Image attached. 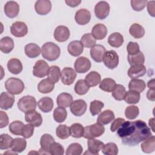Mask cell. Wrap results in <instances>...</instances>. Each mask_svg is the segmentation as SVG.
<instances>
[{
  "mask_svg": "<svg viewBox=\"0 0 155 155\" xmlns=\"http://www.w3.org/2000/svg\"><path fill=\"white\" fill-rule=\"evenodd\" d=\"M85 81L90 87H93L101 82V76L97 71H92L86 75Z\"/></svg>",
  "mask_w": 155,
  "mask_h": 155,
  "instance_id": "obj_32",
  "label": "cell"
},
{
  "mask_svg": "<svg viewBox=\"0 0 155 155\" xmlns=\"http://www.w3.org/2000/svg\"><path fill=\"white\" fill-rule=\"evenodd\" d=\"M128 61L131 65H143L145 62V56L142 51H139L136 54L130 55L127 56Z\"/></svg>",
  "mask_w": 155,
  "mask_h": 155,
  "instance_id": "obj_39",
  "label": "cell"
},
{
  "mask_svg": "<svg viewBox=\"0 0 155 155\" xmlns=\"http://www.w3.org/2000/svg\"><path fill=\"white\" fill-rule=\"evenodd\" d=\"M87 105L83 99H78L72 102L70 106V111L76 116H81L86 111Z\"/></svg>",
  "mask_w": 155,
  "mask_h": 155,
  "instance_id": "obj_9",
  "label": "cell"
},
{
  "mask_svg": "<svg viewBox=\"0 0 155 155\" xmlns=\"http://www.w3.org/2000/svg\"><path fill=\"white\" fill-rule=\"evenodd\" d=\"M146 68L143 65H131L128 70V76L132 79H137L146 73Z\"/></svg>",
  "mask_w": 155,
  "mask_h": 155,
  "instance_id": "obj_22",
  "label": "cell"
},
{
  "mask_svg": "<svg viewBox=\"0 0 155 155\" xmlns=\"http://www.w3.org/2000/svg\"><path fill=\"white\" fill-rule=\"evenodd\" d=\"M104 65L109 69L116 68L119 64V56L114 50L106 51L104 54L103 60Z\"/></svg>",
  "mask_w": 155,
  "mask_h": 155,
  "instance_id": "obj_6",
  "label": "cell"
},
{
  "mask_svg": "<svg viewBox=\"0 0 155 155\" xmlns=\"http://www.w3.org/2000/svg\"><path fill=\"white\" fill-rule=\"evenodd\" d=\"M37 102L36 99L31 96H25L21 97L18 102V107L23 113H27L35 110Z\"/></svg>",
  "mask_w": 155,
  "mask_h": 155,
  "instance_id": "obj_4",
  "label": "cell"
},
{
  "mask_svg": "<svg viewBox=\"0 0 155 155\" xmlns=\"http://www.w3.org/2000/svg\"><path fill=\"white\" fill-rule=\"evenodd\" d=\"M41 49L42 57L49 61H56L60 56V48L53 42H48L44 44Z\"/></svg>",
  "mask_w": 155,
  "mask_h": 155,
  "instance_id": "obj_2",
  "label": "cell"
},
{
  "mask_svg": "<svg viewBox=\"0 0 155 155\" xmlns=\"http://www.w3.org/2000/svg\"><path fill=\"white\" fill-rule=\"evenodd\" d=\"M127 50L130 55H134L140 51L139 45L137 42H129L127 46Z\"/></svg>",
  "mask_w": 155,
  "mask_h": 155,
  "instance_id": "obj_57",
  "label": "cell"
},
{
  "mask_svg": "<svg viewBox=\"0 0 155 155\" xmlns=\"http://www.w3.org/2000/svg\"><path fill=\"white\" fill-rule=\"evenodd\" d=\"M141 149L145 153H151L155 150V137L151 136L141 144Z\"/></svg>",
  "mask_w": 155,
  "mask_h": 155,
  "instance_id": "obj_36",
  "label": "cell"
},
{
  "mask_svg": "<svg viewBox=\"0 0 155 155\" xmlns=\"http://www.w3.org/2000/svg\"><path fill=\"white\" fill-rule=\"evenodd\" d=\"M110 9V5L107 2L104 1H99L94 7L95 16L99 19H104L108 16Z\"/></svg>",
  "mask_w": 155,
  "mask_h": 155,
  "instance_id": "obj_8",
  "label": "cell"
},
{
  "mask_svg": "<svg viewBox=\"0 0 155 155\" xmlns=\"http://www.w3.org/2000/svg\"><path fill=\"white\" fill-rule=\"evenodd\" d=\"M116 84L114 79L111 78H105L101 81L99 88L106 92H112Z\"/></svg>",
  "mask_w": 155,
  "mask_h": 155,
  "instance_id": "obj_38",
  "label": "cell"
},
{
  "mask_svg": "<svg viewBox=\"0 0 155 155\" xmlns=\"http://www.w3.org/2000/svg\"><path fill=\"white\" fill-rule=\"evenodd\" d=\"M56 136L61 139H67L70 136V128L66 125L61 124L56 128Z\"/></svg>",
  "mask_w": 155,
  "mask_h": 155,
  "instance_id": "obj_48",
  "label": "cell"
},
{
  "mask_svg": "<svg viewBox=\"0 0 155 155\" xmlns=\"http://www.w3.org/2000/svg\"><path fill=\"white\" fill-rule=\"evenodd\" d=\"M50 67L44 60H38L36 62L33 68V74L37 78H44L48 74Z\"/></svg>",
  "mask_w": 155,
  "mask_h": 155,
  "instance_id": "obj_7",
  "label": "cell"
},
{
  "mask_svg": "<svg viewBox=\"0 0 155 155\" xmlns=\"http://www.w3.org/2000/svg\"><path fill=\"white\" fill-rule=\"evenodd\" d=\"M82 147L78 143H72L67 148V155H80L82 153Z\"/></svg>",
  "mask_w": 155,
  "mask_h": 155,
  "instance_id": "obj_50",
  "label": "cell"
},
{
  "mask_svg": "<svg viewBox=\"0 0 155 155\" xmlns=\"http://www.w3.org/2000/svg\"><path fill=\"white\" fill-rule=\"evenodd\" d=\"M91 62L86 57L81 56L78 58L74 62V69L78 73H85L91 68Z\"/></svg>",
  "mask_w": 155,
  "mask_h": 155,
  "instance_id": "obj_12",
  "label": "cell"
},
{
  "mask_svg": "<svg viewBox=\"0 0 155 155\" xmlns=\"http://www.w3.org/2000/svg\"><path fill=\"white\" fill-rule=\"evenodd\" d=\"M11 33L15 37L21 38L25 36L28 33V27L25 23L22 21H16L10 27Z\"/></svg>",
  "mask_w": 155,
  "mask_h": 155,
  "instance_id": "obj_10",
  "label": "cell"
},
{
  "mask_svg": "<svg viewBox=\"0 0 155 155\" xmlns=\"http://www.w3.org/2000/svg\"><path fill=\"white\" fill-rule=\"evenodd\" d=\"M148 87L150 88V89H155V85H154V79H152L151 80H150L148 82Z\"/></svg>",
  "mask_w": 155,
  "mask_h": 155,
  "instance_id": "obj_63",
  "label": "cell"
},
{
  "mask_svg": "<svg viewBox=\"0 0 155 155\" xmlns=\"http://www.w3.org/2000/svg\"><path fill=\"white\" fill-rule=\"evenodd\" d=\"M73 97L70 93H62L59 94L57 97V105L61 107L67 108L70 106L71 104L73 101Z\"/></svg>",
  "mask_w": 155,
  "mask_h": 155,
  "instance_id": "obj_27",
  "label": "cell"
},
{
  "mask_svg": "<svg viewBox=\"0 0 155 155\" xmlns=\"http://www.w3.org/2000/svg\"><path fill=\"white\" fill-rule=\"evenodd\" d=\"M115 118L114 114L113 111L107 110L102 111L98 116L97 122L102 125H107L111 122Z\"/></svg>",
  "mask_w": 155,
  "mask_h": 155,
  "instance_id": "obj_31",
  "label": "cell"
},
{
  "mask_svg": "<svg viewBox=\"0 0 155 155\" xmlns=\"http://www.w3.org/2000/svg\"><path fill=\"white\" fill-rule=\"evenodd\" d=\"M66 4L71 7H76L78 6L81 3V1L79 0H66L65 1Z\"/></svg>",
  "mask_w": 155,
  "mask_h": 155,
  "instance_id": "obj_61",
  "label": "cell"
},
{
  "mask_svg": "<svg viewBox=\"0 0 155 155\" xmlns=\"http://www.w3.org/2000/svg\"><path fill=\"white\" fill-rule=\"evenodd\" d=\"M67 50L70 54L73 56H78L81 55L84 51V46L79 41H73L69 43L67 47Z\"/></svg>",
  "mask_w": 155,
  "mask_h": 155,
  "instance_id": "obj_23",
  "label": "cell"
},
{
  "mask_svg": "<svg viewBox=\"0 0 155 155\" xmlns=\"http://www.w3.org/2000/svg\"><path fill=\"white\" fill-rule=\"evenodd\" d=\"M34 126L30 124H26L24 126L22 130V136L25 139H28L31 137L34 133Z\"/></svg>",
  "mask_w": 155,
  "mask_h": 155,
  "instance_id": "obj_56",
  "label": "cell"
},
{
  "mask_svg": "<svg viewBox=\"0 0 155 155\" xmlns=\"http://www.w3.org/2000/svg\"><path fill=\"white\" fill-rule=\"evenodd\" d=\"M25 54L30 58H35L41 54V48L35 43L27 44L24 48Z\"/></svg>",
  "mask_w": 155,
  "mask_h": 155,
  "instance_id": "obj_29",
  "label": "cell"
},
{
  "mask_svg": "<svg viewBox=\"0 0 155 155\" xmlns=\"http://www.w3.org/2000/svg\"><path fill=\"white\" fill-rule=\"evenodd\" d=\"M81 42L86 48H92L96 45V39L91 33H86L81 37Z\"/></svg>",
  "mask_w": 155,
  "mask_h": 155,
  "instance_id": "obj_46",
  "label": "cell"
},
{
  "mask_svg": "<svg viewBox=\"0 0 155 155\" xmlns=\"http://www.w3.org/2000/svg\"><path fill=\"white\" fill-rule=\"evenodd\" d=\"M88 151H86L84 154H90L97 155L99 154V152L102 150V147L104 143L99 140L93 139H89L88 142Z\"/></svg>",
  "mask_w": 155,
  "mask_h": 155,
  "instance_id": "obj_19",
  "label": "cell"
},
{
  "mask_svg": "<svg viewBox=\"0 0 155 155\" xmlns=\"http://www.w3.org/2000/svg\"><path fill=\"white\" fill-rule=\"evenodd\" d=\"M27 146V142L25 139L18 137L13 139L12 144V151L16 154L18 153L22 152Z\"/></svg>",
  "mask_w": 155,
  "mask_h": 155,
  "instance_id": "obj_35",
  "label": "cell"
},
{
  "mask_svg": "<svg viewBox=\"0 0 155 155\" xmlns=\"http://www.w3.org/2000/svg\"><path fill=\"white\" fill-rule=\"evenodd\" d=\"M154 118H151L150 119H149V125L150 126V127L151 128V130L153 132H154Z\"/></svg>",
  "mask_w": 155,
  "mask_h": 155,
  "instance_id": "obj_64",
  "label": "cell"
},
{
  "mask_svg": "<svg viewBox=\"0 0 155 155\" xmlns=\"http://www.w3.org/2000/svg\"><path fill=\"white\" fill-rule=\"evenodd\" d=\"M54 87V83L49 79H44L38 85V90L41 93L51 92Z\"/></svg>",
  "mask_w": 155,
  "mask_h": 155,
  "instance_id": "obj_30",
  "label": "cell"
},
{
  "mask_svg": "<svg viewBox=\"0 0 155 155\" xmlns=\"http://www.w3.org/2000/svg\"><path fill=\"white\" fill-rule=\"evenodd\" d=\"M54 142V138L49 134H43L40 139L41 148L39 150V154H49L50 148L51 145Z\"/></svg>",
  "mask_w": 155,
  "mask_h": 155,
  "instance_id": "obj_14",
  "label": "cell"
},
{
  "mask_svg": "<svg viewBox=\"0 0 155 155\" xmlns=\"http://www.w3.org/2000/svg\"><path fill=\"white\" fill-rule=\"evenodd\" d=\"M126 94V90L124 85L116 84L112 91L113 97L117 101H122L124 99Z\"/></svg>",
  "mask_w": 155,
  "mask_h": 155,
  "instance_id": "obj_44",
  "label": "cell"
},
{
  "mask_svg": "<svg viewBox=\"0 0 155 155\" xmlns=\"http://www.w3.org/2000/svg\"><path fill=\"white\" fill-rule=\"evenodd\" d=\"M25 125L23 122L19 120H15L12 122L10 125L8 129L10 131L15 135H21L22 130Z\"/></svg>",
  "mask_w": 155,
  "mask_h": 155,
  "instance_id": "obj_49",
  "label": "cell"
},
{
  "mask_svg": "<svg viewBox=\"0 0 155 155\" xmlns=\"http://www.w3.org/2000/svg\"><path fill=\"white\" fill-rule=\"evenodd\" d=\"M108 43L113 47H120L124 43L123 36L119 32L113 33L108 38Z\"/></svg>",
  "mask_w": 155,
  "mask_h": 155,
  "instance_id": "obj_34",
  "label": "cell"
},
{
  "mask_svg": "<svg viewBox=\"0 0 155 155\" xmlns=\"http://www.w3.org/2000/svg\"><path fill=\"white\" fill-rule=\"evenodd\" d=\"M5 15L9 18H14L17 16L19 12V5L13 1H7L4 7Z\"/></svg>",
  "mask_w": 155,
  "mask_h": 155,
  "instance_id": "obj_18",
  "label": "cell"
},
{
  "mask_svg": "<svg viewBox=\"0 0 155 155\" xmlns=\"http://www.w3.org/2000/svg\"><path fill=\"white\" fill-rule=\"evenodd\" d=\"M0 128L5 127L8 124V117L7 113L3 111H0Z\"/></svg>",
  "mask_w": 155,
  "mask_h": 155,
  "instance_id": "obj_59",
  "label": "cell"
},
{
  "mask_svg": "<svg viewBox=\"0 0 155 155\" xmlns=\"http://www.w3.org/2000/svg\"><path fill=\"white\" fill-rule=\"evenodd\" d=\"M130 34L136 39H140L145 35V30L143 27L139 24H133L129 28Z\"/></svg>",
  "mask_w": 155,
  "mask_h": 155,
  "instance_id": "obj_37",
  "label": "cell"
},
{
  "mask_svg": "<svg viewBox=\"0 0 155 155\" xmlns=\"http://www.w3.org/2000/svg\"><path fill=\"white\" fill-rule=\"evenodd\" d=\"M70 37V31L68 27L64 25L58 26L54 31V38L56 41L62 42L68 40Z\"/></svg>",
  "mask_w": 155,
  "mask_h": 155,
  "instance_id": "obj_20",
  "label": "cell"
},
{
  "mask_svg": "<svg viewBox=\"0 0 155 155\" xmlns=\"http://www.w3.org/2000/svg\"><path fill=\"white\" fill-rule=\"evenodd\" d=\"M125 119L123 118H117L111 124L110 127V130L112 132H114L118 130V128L122 125V124L125 122Z\"/></svg>",
  "mask_w": 155,
  "mask_h": 155,
  "instance_id": "obj_58",
  "label": "cell"
},
{
  "mask_svg": "<svg viewBox=\"0 0 155 155\" xmlns=\"http://www.w3.org/2000/svg\"><path fill=\"white\" fill-rule=\"evenodd\" d=\"M70 135L74 138H80L83 136L84 132V127L79 123H74L70 127Z\"/></svg>",
  "mask_w": 155,
  "mask_h": 155,
  "instance_id": "obj_43",
  "label": "cell"
},
{
  "mask_svg": "<svg viewBox=\"0 0 155 155\" xmlns=\"http://www.w3.org/2000/svg\"><path fill=\"white\" fill-rule=\"evenodd\" d=\"M90 87L84 79H79L74 85V91L79 95H84L89 90Z\"/></svg>",
  "mask_w": 155,
  "mask_h": 155,
  "instance_id": "obj_41",
  "label": "cell"
},
{
  "mask_svg": "<svg viewBox=\"0 0 155 155\" xmlns=\"http://www.w3.org/2000/svg\"><path fill=\"white\" fill-rule=\"evenodd\" d=\"M146 88V84L144 81L139 79H133L128 84L129 90L134 91L139 93H142Z\"/></svg>",
  "mask_w": 155,
  "mask_h": 155,
  "instance_id": "obj_33",
  "label": "cell"
},
{
  "mask_svg": "<svg viewBox=\"0 0 155 155\" xmlns=\"http://www.w3.org/2000/svg\"><path fill=\"white\" fill-rule=\"evenodd\" d=\"M53 105L54 104L52 99L47 96L41 98L38 102L39 108L44 113H48L51 111L53 108Z\"/></svg>",
  "mask_w": 155,
  "mask_h": 155,
  "instance_id": "obj_28",
  "label": "cell"
},
{
  "mask_svg": "<svg viewBox=\"0 0 155 155\" xmlns=\"http://www.w3.org/2000/svg\"><path fill=\"white\" fill-rule=\"evenodd\" d=\"M105 131L103 125L96 122L93 125L84 127L83 137L85 139H93L102 136Z\"/></svg>",
  "mask_w": 155,
  "mask_h": 155,
  "instance_id": "obj_5",
  "label": "cell"
},
{
  "mask_svg": "<svg viewBox=\"0 0 155 155\" xmlns=\"http://www.w3.org/2000/svg\"><path fill=\"white\" fill-rule=\"evenodd\" d=\"M104 106V104L97 100H94L90 102V111L92 116H95L98 114L101 110L103 108Z\"/></svg>",
  "mask_w": 155,
  "mask_h": 155,
  "instance_id": "obj_53",
  "label": "cell"
},
{
  "mask_svg": "<svg viewBox=\"0 0 155 155\" xmlns=\"http://www.w3.org/2000/svg\"><path fill=\"white\" fill-rule=\"evenodd\" d=\"M74 19L79 25H86L91 19V13L87 9L81 8L76 12Z\"/></svg>",
  "mask_w": 155,
  "mask_h": 155,
  "instance_id": "obj_16",
  "label": "cell"
},
{
  "mask_svg": "<svg viewBox=\"0 0 155 155\" xmlns=\"http://www.w3.org/2000/svg\"><path fill=\"white\" fill-rule=\"evenodd\" d=\"M107 28L102 24H96L91 30V34L96 39L101 40L105 38L107 35Z\"/></svg>",
  "mask_w": 155,
  "mask_h": 155,
  "instance_id": "obj_24",
  "label": "cell"
},
{
  "mask_svg": "<svg viewBox=\"0 0 155 155\" xmlns=\"http://www.w3.org/2000/svg\"><path fill=\"white\" fill-rule=\"evenodd\" d=\"M102 151L105 155H116L118 153V147L115 143L108 142L104 145Z\"/></svg>",
  "mask_w": 155,
  "mask_h": 155,
  "instance_id": "obj_47",
  "label": "cell"
},
{
  "mask_svg": "<svg viewBox=\"0 0 155 155\" xmlns=\"http://www.w3.org/2000/svg\"><path fill=\"white\" fill-rule=\"evenodd\" d=\"M13 48L14 42L11 38L8 36H5L1 39L0 50L2 53L5 54H8L11 52Z\"/></svg>",
  "mask_w": 155,
  "mask_h": 155,
  "instance_id": "obj_26",
  "label": "cell"
},
{
  "mask_svg": "<svg viewBox=\"0 0 155 155\" xmlns=\"http://www.w3.org/2000/svg\"><path fill=\"white\" fill-rule=\"evenodd\" d=\"M25 120L27 122L38 127L42 124V117L41 114L35 110L30 111L25 113Z\"/></svg>",
  "mask_w": 155,
  "mask_h": 155,
  "instance_id": "obj_17",
  "label": "cell"
},
{
  "mask_svg": "<svg viewBox=\"0 0 155 155\" xmlns=\"http://www.w3.org/2000/svg\"><path fill=\"white\" fill-rule=\"evenodd\" d=\"M147 10L150 15L154 17V1H147Z\"/></svg>",
  "mask_w": 155,
  "mask_h": 155,
  "instance_id": "obj_60",
  "label": "cell"
},
{
  "mask_svg": "<svg viewBox=\"0 0 155 155\" xmlns=\"http://www.w3.org/2000/svg\"><path fill=\"white\" fill-rule=\"evenodd\" d=\"M48 79L51 80L54 84L57 83L61 78L60 68L56 65H52L50 67L47 74Z\"/></svg>",
  "mask_w": 155,
  "mask_h": 155,
  "instance_id": "obj_42",
  "label": "cell"
},
{
  "mask_svg": "<svg viewBox=\"0 0 155 155\" xmlns=\"http://www.w3.org/2000/svg\"><path fill=\"white\" fill-rule=\"evenodd\" d=\"M147 0H131L130 3L133 9L137 12L142 11L146 5Z\"/></svg>",
  "mask_w": 155,
  "mask_h": 155,
  "instance_id": "obj_55",
  "label": "cell"
},
{
  "mask_svg": "<svg viewBox=\"0 0 155 155\" xmlns=\"http://www.w3.org/2000/svg\"><path fill=\"white\" fill-rule=\"evenodd\" d=\"M49 152L52 155H62L64 154V148L59 143L54 142L50 146Z\"/></svg>",
  "mask_w": 155,
  "mask_h": 155,
  "instance_id": "obj_54",
  "label": "cell"
},
{
  "mask_svg": "<svg viewBox=\"0 0 155 155\" xmlns=\"http://www.w3.org/2000/svg\"><path fill=\"white\" fill-rule=\"evenodd\" d=\"M5 89L13 94H21L24 90V82L19 79L16 78H10L5 82Z\"/></svg>",
  "mask_w": 155,
  "mask_h": 155,
  "instance_id": "obj_3",
  "label": "cell"
},
{
  "mask_svg": "<svg viewBox=\"0 0 155 155\" xmlns=\"http://www.w3.org/2000/svg\"><path fill=\"white\" fill-rule=\"evenodd\" d=\"M147 97L148 99L151 101L155 100V89H149L147 93Z\"/></svg>",
  "mask_w": 155,
  "mask_h": 155,
  "instance_id": "obj_62",
  "label": "cell"
},
{
  "mask_svg": "<svg viewBox=\"0 0 155 155\" xmlns=\"http://www.w3.org/2000/svg\"><path fill=\"white\" fill-rule=\"evenodd\" d=\"M53 116L54 120L56 122L61 123L66 119L67 116V112L65 108L59 107L54 109Z\"/></svg>",
  "mask_w": 155,
  "mask_h": 155,
  "instance_id": "obj_40",
  "label": "cell"
},
{
  "mask_svg": "<svg viewBox=\"0 0 155 155\" xmlns=\"http://www.w3.org/2000/svg\"><path fill=\"white\" fill-rule=\"evenodd\" d=\"M8 70L12 74H18L20 73L23 69L22 64L21 61L16 58H12L7 62Z\"/></svg>",
  "mask_w": 155,
  "mask_h": 155,
  "instance_id": "obj_25",
  "label": "cell"
},
{
  "mask_svg": "<svg viewBox=\"0 0 155 155\" xmlns=\"http://www.w3.org/2000/svg\"><path fill=\"white\" fill-rule=\"evenodd\" d=\"M125 102L129 104H135L139 102L140 94L138 92L129 90L126 91V94L124 97Z\"/></svg>",
  "mask_w": 155,
  "mask_h": 155,
  "instance_id": "obj_45",
  "label": "cell"
},
{
  "mask_svg": "<svg viewBox=\"0 0 155 155\" xmlns=\"http://www.w3.org/2000/svg\"><path fill=\"white\" fill-rule=\"evenodd\" d=\"M13 139L8 134H2L0 139V149L7 150L11 148Z\"/></svg>",
  "mask_w": 155,
  "mask_h": 155,
  "instance_id": "obj_51",
  "label": "cell"
},
{
  "mask_svg": "<svg viewBox=\"0 0 155 155\" xmlns=\"http://www.w3.org/2000/svg\"><path fill=\"white\" fill-rule=\"evenodd\" d=\"M139 114V109L137 106H128L125 110V115L128 119L133 120L136 119Z\"/></svg>",
  "mask_w": 155,
  "mask_h": 155,
  "instance_id": "obj_52",
  "label": "cell"
},
{
  "mask_svg": "<svg viewBox=\"0 0 155 155\" xmlns=\"http://www.w3.org/2000/svg\"><path fill=\"white\" fill-rule=\"evenodd\" d=\"M105 52V48L103 45L97 44L91 48L90 56L95 62H101L103 60V58Z\"/></svg>",
  "mask_w": 155,
  "mask_h": 155,
  "instance_id": "obj_21",
  "label": "cell"
},
{
  "mask_svg": "<svg viewBox=\"0 0 155 155\" xmlns=\"http://www.w3.org/2000/svg\"><path fill=\"white\" fill-rule=\"evenodd\" d=\"M117 131L122 143L130 147L136 146L152 136L150 128L142 120L125 121Z\"/></svg>",
  "mask_w": 155,
  "mask_h": 155,
  "instance_id": "obj_1",
  "label": "cell"
},
{
  "mask_svg": "<svg viewBox=\"0 0 155 155\" xmlns=\"http://www.w3.org/2000/svg\"><path fill=\"white\" fill-rule=\"evenodd\" d=\"M76 71L71 67H65L61 72V82L66 85H70L76 78Z\"/></svg>",
  "mask_w": 155,
  "mask_h": 155,
  "instance_id": "obj_11",
  "label": "cell"
},
{
  "mask_svg": "<svg viewBox=\"0 0 155 155\" xmlns=\"http://www.w3.org/2000/svg\"><path fill=\"white\" fill-rule=\"evenodd\" d=\"M15 97L13 94L8 92H2L0 96V107L2 110L11 108L15 102Z\"/></svg>",
  "mask_w": 155,
  "mask_h": 155,
  "instance_id": "obj_13",
  "label": "cell"
},
{
  "mask_svg": "<svg viewBox=\"0 0 155 155\" xmlns=\"http://www.w3.org/2000/svg\"><path fill=\"white\" fill-rule=\"evenodd\" d=\"M35 9L38 14L46 15L51 11V1L49 0H38L35 2Z\"/></svg>",
  "mask_w": 155,
  "mask_h": 155,
  "instance_id": "obj_15",
  "label": "cell"
}]
</instances>
